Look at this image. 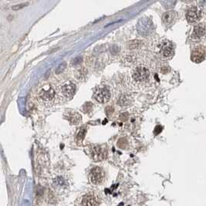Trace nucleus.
<instances>
[{"instance_id": "4468645a", "label": "nucleus", "mask_w": 206, "mask_h": 206, "mask_svg": "<svg viewBox=\"0 0 206 206\" xmlns=\"http://www.w3.org/2000/svg\"><path fill=\"white\" fill-rule=\"evenodd\" d=\"M87 71L86 70L84 67H83V68H81V69H80L77 72L76 76L79 80H84L86 78V75H87Z\"/></svg>"}, {"instance_id": "6e6552de", "label": "nucleus", "mask_w": 206, "mask_h": 206, "mask_svg": "<svg viewBox=\"0 0 206 206\" xmlns=\"http://www.w3.org/2000/svg\"><path fill=\"white\" fill-rule=\"evenodd\" d=\"M205 58V51L202 47H197L192 52V60L195 63H201Z\"/></svg>"}, {"instance_id": "2eb2a0df", "label": "nucleus", "mask_w": 206, "mask_h": 206, "mask_svg": "<svg viewBox=\"0 0 206 206\" xmlns=\"http://www.w3.org/2000/svg\"><path fill=\"white\" fill-rule=\"evenodd\" d=\"M86 132H87V129H86L85 127H82V128L80 129L79 132H78L77 134V136L78 141H82L83 139H84V137H85Z\"/></svg>"}, {"instance_id": "9d476101", "label": "nucleus", "mask_w": 206, "mask_h": 206, "mask_svg": "<svg viewBox=\"0 0 206 206\" xmlns=\"http://www.w3.org/2000/svg\"><path fill=\"white\" fill-rule=\"evenodd\" d=\"M98 199L93 194H88L83 198L81 206H97Z\"/></svg>"}, {"instance_id": "20e7f679", "label": "nucleus", "mask_w": 206, "mask_h": 206, "mask_svg": "<svg viewBox=\"0 0 206 206\" xmlns=\"http://www.w3.org/2000/svg\"><path fill=\"white\" fill-rule=\"evenodd\" d=\"M105 174L101 167H96L90 171V180L94 185H100L104 179Z\"/></svg>"}, {"instance_id": "a211bd4d", "label": "nucleus", "mask_w": 206, "mask_h": 206, "mask_svg": "<svg viewBox=\"0 0 206 206\" xmlns=\"http://www.w3.org/2000/svg\"><path fill=\"white\" fill-rule=\"evenodd\" d=\"M28 3H22V4H20V5H16V6H14L13 7V10H19L20 9H23V7L26 6H27Z\"/></svg>"}, {"instance_id": "423d86ee", "label": "nucleus", "mask_w": 206, "mask_h": 206, "mask_svg": "<svg viewBox=\"0 0 206 206\" xmlns=\"http://www.w3.org/2000/svg\"><path fill=\"white\" fill-rule=\"evenodd\" d=\"M94 98L97 102L100 103H105L109 101L110 98V90L107 88H100L96 91L94 94Z\"/></svg>"}, {"instance_id": "ddd939ff", "label": "nucleus", "mask_w": 206, "mask_h": 206, "mask_svg": "<svg viewBox=\"0 0 206 206\" xmlns=\"http://www.w3.org/2000/svg\"><path fill=\"white\" fill-rule=\"evenodd\" d=\"M204 32H205V27L202 23H200V24L197 25L194 29L192 36L195 39H199L204 36Z\"/></svg>"}, {"instance_id": "0eeeda50", "label": "nucleus", "mask_w": 206, "mask_h": 206, "mask_svg": "<svg viewBox=\"0 0 206 206\" xmlns=\"http://www.w3.org/2000/svg\"><path fill=\"white\" fill-rule=\"evenodd\" d=\"M61 91L65 97H66L67 99H70L72 98L76 91V86L71 82L66 83L64 85L62 86Z\"/></svg>"}, {"instance_id": "f03ea898", "label": "nucleus", "mask_w": 206, "mask_h": 206, "mask_svg": "<svg viewBox=\"0 0 206 206\" xmlns=\"http://www.w3.org/2000/svg\"><path fill=\"white\" fill-rule=\"evenodd\" d=\"M150 71L148 68L140 66L136 68L133 73V78L137 82H145L149 79Z\"/></svg>"}, {"instance_id": "1a4fd4ad", "label": "nucleus", "mask_w": 206, "mask_h": 206, "mask_svg": "<svg viewBox=\"0 0 206 206\" xmlns=\"http://www.w3.org/2000/svg\"><path fill=\"white\" fill-rule=\"evenodd\" d=\"M200 16H201V12H200L199 9L197 7H193L188 10V13L186 14V19L189 23H195L197 20H198Z\"/></svg>"}, {"instance_id": "9b49d317", "label": "nucleus", "mask_w": 206, "mask_h": 206, "mask_svg": "<svg viewBox=\"0 0 206 206\" xmlns=\"http://www.w3.org/2000/svg\"><path fill=\"white\" fill-rule=\"evenodd\" d=\"M176 19V13L174 11H169L166 12L164 15H163L162 20L163 23H164L165 26H171L173 23L174 22Z\"/></svg>"}, {"instance_id": "7ed1b4c3", "label": "nucleus", "mask_w": 206, "mask_h": 206, "mask_svg": "<svg viewBox=\"0 0 206 206\" xmlns=\"http://www.w3.org/2000/svg\"><path fill=\"white\" fill-rule=\"evenodd\" d=\"M90 154H91V157L93 161H101L106 159L107 152L104 147L95 145V146L92 147L91 150H90Z\"/></svg>"}, {"instance_id": "f3484780", "label": "nucleus", "mask_w": 206, "mask_h": 206, "mask_svg": "<svg viewBox=\"0 0 206 206\" xmlns=\"http://www.w3.org/2000/svg\"><path fill=\"white\" fill-rule=\"evenodd\" d=\"M65 68H66V63H63L62 64H60V66H58V68H57V70H56V73H57V74L60 73L62 71L64 70Z\"/></svg>"}, {"instance_id": "39448f33", "label": "nucleus", "mask_w": 206, "mask_h": 206, "mask_svg": "<svg viewBox=\"0 0 206 206\" xmlns=\"http://www.w3.org/2000/svg\"><path fill=\"white\" fill-rule=\"evenodd\" d=\"M160 54L164 58L171 57L174 54V47L172 43L168 40H164L159 46Z\"/></svg>"}, {"instance_id": "dca6fc26", "label": "nucleus", "mask_w": 206, "mask_h": 206, "mask_svg": "<svg viewBox=\"0 0 206 206\" xmlns=\"http://www.w3.org/2000/svg\"><path fill=\"white\" fill-rule=\"evenodd\" d=\"M120 103H121V104L122 105V106H126V105L129 104V103H130V100H129V98H127L126 97H122L121 99H120Z\"/></svg>"}, {"instance_id": "f8f14e48", "label": "nucleus", "mask_w": 206, "mask_h": 206, "mask_svg": "<svg viewBox=\"0 0 206 206\" xmlns=\"http://www.w3.org/2000/svg\"><path fill=\"white\" fill-rule=\"evenodd\" d=\"M65 117L73 124H77L81 121V115L78 113H77V112H73V111H72V112H70V111L67 112L66 115H65Z\"/></svg>"}, {"instance_id": "f257e3e1", "label": "nucleus", "mask_w": 206, "mask_h": 206, "mask_svg": "<svg viewBox=\"0 0 206 206\" xmlns=\"http://www.w3.org/2000/svg\"><path fill=\"white\" fill-rule=\"evenodd\" d=\"M38 98L43 103H49L55 98L56 93L50 85H44L38 91Z\"/></svg>"}]
</instances>
